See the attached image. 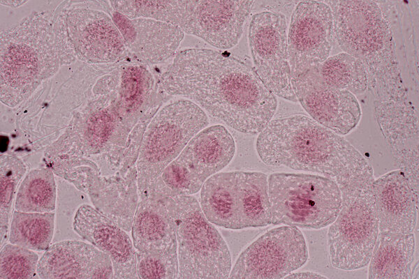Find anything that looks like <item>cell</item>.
<instances>
[{"mask_svg": "<svg viewBox=\"0 0 419 279\" xmlns=\"http://www.w3.org/2000/svg\"><path fill=\"white\" fill-rule=\"evenodd\" d=\"M131 232L136 251H177L175 224L161 199L138 201Z\"/></svg>", "mask_w": 419, "mask_h": 279, "instance_id": "cell-16", "label": "cell"}, {"mask_svg": "<svg viewBox=\"0 0 419 279\" xmlns=\"http://www.w3.org/2000/svg\"><path fill=\"white\" fill-rule=\"evenodd\" d=\"M318 71L328 85L354 95L363 93L369 86V76L363 63L346 52L329 56L321 64Z\"/></svg>", "mask_w": 419, "mask_h": 279, "instance_id": "cell-22", "label": "cell"}, {"mask_svg": "<svg viewBox=\"0 0 419 279\" xmlns=\"http://www.w3.org/2000/svg\"><path fill=\"white\" fill-rule=\"evenodd\" d=\"M253 1H163L133 3L135 15L178 27L219 50L239 43Z\"/></svg>", "mask_w": 419, "mask_h": 279, "instance_id": "cell-4", "label": "cell"}, {"mask_svg": "<svg viewBox=\"0 0 419 279\" xmlns=\"http://www.w3.org/2000/svg\"><path fill=\"white\" fill-rule=\"evenodd\" d=\"M75 233L110 258L115 279L138 278L136 250L126 231L88 203L77 210L73 220Z\"/></svg>", "mask_w": 419, "mask_h": 279, "instance_id": "cell-12", "label": "cell"}, {"mask_svg": "<svg viewBox=\"0 0 419 279\" xmlns=\"http://www.w3.org/2000/svg\"><path fill=\"white\" fill-rule=\"evenodd\" d=\"M55 212H24L13 210L8 241L34 251H45L54 234Z\"/></svg>", "mask_w": 419, "mask_h": 279, "instance_id": "cell-21", "label": "cell"}, {"mask_svg": "<svg viewBox=\"0 0 419 279\" xmlns=\"http://www.w3.org/2000/svg\"><path fill=\"white\" fill-rule=\"evenodd\" d=\"M138 278H178L177 251L141 252L136 251Z\"/></svg>", "mask_w": 419, "mask_h": 279, "instance_id": "cell-26", "label": "cell"}, {"mask_svg": "<svg viewBox=\"0 0 419 279\" xmlns=\"http://www.w3.org/2000/svg\"><path fill=\"white\" fill-rule=\"evenodd\" d=\"M37 275L42 279L114 278L110 257L81 239L52 243L39 259Z\"/></svg>", "mask_w": 419, "mask_h": 279, "instance_id": "cell-13", "label": "cell"}, {"mask_svg": "<svg viewBox=\"0 0 419 279\" xmlns=\"http://www.w3.org/2000/svg\"><path fill=\"white\" fill-rule=\"evenodd\" d=\"M418 263L415 265L414 268L411 269V278L418 279Z\"/></svg>", "mask_w": 419, "mask_h": 279, "instance_id": "cell-28", "label": "cell"}, {"mask_svg": "<svg viewBox=\"0 0 419 279\" xmlns=\"http://www.w3.org/2000/svg\"><path fill=\"white\" fill-rule=\"evenodd\" d=\"M159 89L181 96L244 134H259L272 119L277 96L253 67L226 51L187 48L177 52Z\"/></svg>", "mask_w": 419, "mask_h": 279, "instance_id": "cell-1", "label": "cell"}, {"mask_svg": "<svg viewBox=\"0 0 419 279\" xmlns=\"http://www.w3.org/2000/svg\"><path fill=\"white\" fill-rule=\"evenodd\" d=\"M208 124L207 113L185 98L174 100L159 111L145 130L136 161L139 200L151 197L164 169Z\"/></svg>", "mask_w": 419, "mask_h": 279, "instance_id": "cell-5", "label": "cell"}, {"mask_svg": "<svg viewBox=\"0 0 419 279\" xmlns=\"http://www.w3.org/2000/svg\"><path fill=\"white\" fill-rule=\"evenodd\" d=\"M27 171L25 164L14 156H1L0 167V239L1 248L8 239L9 226L16 195Z\"/></svg>", "mask_w": 419, "mask_h": 279, "instance_id": "cell-23", "label": "cell"}, {"mask_svg": "<svg viewBox=\"0 0 419 279\" xmlns=\"http://www.w3.org/2000/svg\"><path fill=\"white\" fill-rule=\"evenodd\" d=\"M334 39L330 7L324 1H300L293 10L288 29L291 77L319 67L329 57Z\"/></svg>", "mask_w": 419, "mask_h": 279, "instance_id": "cell-10", "label": "cell"}, {"mask_svg": "<svg viewBox=\"0 0 419 279\" xmlns=\"http://www.w3.org/2000/svg\"><path fill=\"white\" fill-rule=\"evenodd\" d=\"M309 253L301 230L284 225L268 230L239 256L228 278L279 279L304 265Z\"/></svg>", "mask_w": 419, "mask_h": 279, "instance_id": "cell-9", "label": "cell"}, {"mask_svg": "<svg viewBox=\"0 0 419 279\" xmlns=\"http://www.w3.org/2000/svg\"><path fill=\"white\" fill-rule=\"evenodd\" d=\"M327 277L316 272L312 271H301L296 273H291L286 276L284 278H326Z\"/></svg>", "mask_w": 419, "mask_h": 279, "instance_id": "cell-27", "label": "cell"}, {"mask_svg": "<svg viewBox=\"0 0 419 279\" xmlns=\"http://www.w3.org/2000/svg\"><path fill=\"white\" fill-rule=\"evenodd\" d=\"M200 206L212 224L231 229H241L238 213L237 172L216 173L203 183Z\"/></svg>", "mask_w": 419, "mask_h": 279, "instance_id": "cell-18", "label": "cell"}, {"mask_svg": "<svg viewBox=\"0 0 419 279\" xmlns=\"http://www.w3.org/2000/svg\"><path fill=\"white\" fill-rule=\"evenodd\" d=\"M56 175L48 167L29 171L22 179L15 200L14 210L24 212H54L57 206Z\"/></svg>", "mask_w": 419, "mask_h": 279, "instance_id": "cell-20", "label": "cell"}, {"mask_svg": "<svg viewBox=\"0 0 419 279\" xmlns=\"http://www.w3.org/2000/svg\"><path fill=\"white\" fill-rule=\"evenodd\" d=\"M256 149L267 165L321 173L336 182L370 165L341 135L302 114L272 119L258 134Z\"/></svg>", "mask_w": 419, "mask_h": 279, "instance_id": "cell-2", "label": "cell"}, {"mask_svg": "<svg viewBox=\"0 0 419 279\" xmlns=\"http://www.w3.org/2000/svg\"><path fill=\"white\" fill-rule=\"evenodd\" d=\"M372 188L378 232L413 233L418 199L404 172L399 169L385 173L374 179Z\"/></svg>", "mask_w": 419, "mask_h": 279, "instance_id": "cell-15", "label": "cell"}, {"mask_svg": "<svg viewBox=\"0 0 419 279\" xmlns=\"http://www.w3.org/2000/svg\"><path fill=\"white\" fill-rule=\"evenodd\" d=\"M240 229L271 224L267 175L259 172H237Z\"/></svg>", "mask_w": 419, "mask_h": 279, "instance_id": "cell-19", "label": "cell"}, {"mask_svg": "<svg viewBox=\"0 0 419 279\" xmlns=\"http://www.w3.org/2000/svg\"><path fill=\"white\" fill-rule=\"evenodd\" d=\"M57 185L56 232L53 243L66 239H82L73 229V220L78 209L87 203L89 197L73 184L56 176Z\"/></svg>", "mask_w": 419, "mask_h": 279, "instance_id": "cell-24", "label": "cell"}, {"mask_svg": "<svg viewBox=\"0 0 419 279\" xmlns=\"http://www.w3.org/2000/svg\"><path fill=\"white\" fill-rule=\"evenodd\" d=\"M235 149L228 130L222 125H213L196 134L171 163L186 176L198 193L208 178L230 163Z\"/></svg>", "mask_w": 419, "mask_h": 279, "instance_id": "cell-14", "label": "cell"}, {"mask_svg": "<svg viewBox=\"0 0 419 279\" xmlns=\"http://www.w3.org/2000/svg\"><path fill=\"white\" fill-rule=\"evenodd\" d=\"M161 199L174 220L178 278H227L232 262L219 232L204 215L197 199L179 195Z\"/></svg>", "mask_w": 419, "mask_h": 279, "instance_id": "cell-6", "label": "cell"}, {"mask_svg": "<svg viewBox=\"0 0 419 279\" xmlns=\"http://www.w3.org/2000/svg\"><path fill=\"white\" fill-rule=\"evenodd\" d=\"M268 194L273 225L319 229L335 220L341 205L336 181L318 174L272 173Z\"/></svg>", "mask_w": 419, "mask_h": 279, "instance_id": "cell-7", "label": "cell"}, {"mask_svg": "<svg viewBox=\"0 0 419 279\" xmlns=\"http://www.w3.org/2000/svg\"><path fill=\"white\" fill-rule=\"evenodd\" d=\"M413 233L378 232L369 262V279H411L414 259Z\"/></svg>", "mask_w": 419, "mask_h": 279, "instance_id": "cell-17", "label": "cell"}, {"mask_svg": "<svg viewBox=\"0 0 419 279\" xmlns=\"http://www.w3.org/2000/svg\"><path fill=\"white\" fill-rule=\"evenodd\" d=\"M38 261V255L34 250L6 243L1 248L0 277L3 279L35 278Z\"/></svg>", "mask_w": 419, "mask_h": 279, "instance_id": "cell-25", "label": "cell"}, {"mask_svg": "<svg viewBox=\"0 0 419 279\" xmlns=\"http://www.w3.org/2000/svg\"><path fill=\"white\" fill-rule=\"evenodd\" d=\"M339 47L365 65L374 103H407L395 40L376 1H328Z\"/></svg>", "mask_w": 419, "mask_h": 279, "instance_id": "cell-3", "label": "cell"}, {"mask_svg": "<svg viewBox=\"0 0 419 279\" xmlns=\"http://www.w3.org/2000/svg\"><path fill=\"white\" fill-rule=\"evenodd\" d=\"M248 40L253 68L265 85L275 96L297 102L291 85L286 16L270 10L254 14Z\"/></svg>", "mask_w": 419, "mask_h": 279, "instance_id": "cell-8", "label": "cell"}, {"mask_svg": "<svg viewBox=\"0 0 419 279\" xmlns=\"http://www.w3.org/2000/svg\"><path fill=\"white\" fill-rule=\"evenodd\" d=\"M318 68L291 77L293 90L311 119L340 135H347L360 121V105L354 94L325 83Z\"/></svg>", "mask_w": 419, "mask_h": 279, "instance_id": "cell-11", "label": "cell"}]
</instances>
